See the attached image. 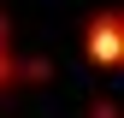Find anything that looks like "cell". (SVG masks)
Instances as JSON below:
<instances>
[{
	"label": "cell",
	"instance_id": "cell-1",
	"mask_svg": "<svg viewBox=\"0 0 124 118\" xmlns=\"http://www.w3.org/2000/svg\"><path fill=\"white\" fill-rule=\"evenodd\" d=\"M89 53H95L101 65H112V53H118V18L112 12H101V18L89 24Z\"/></svg>",
	"mask_w": 124,
	"mask_h": 118
}]
</instances>
